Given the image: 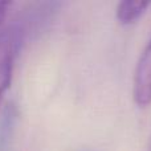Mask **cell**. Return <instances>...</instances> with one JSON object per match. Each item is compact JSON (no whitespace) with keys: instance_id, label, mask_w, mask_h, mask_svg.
<instances>
[{"instance_id":"cell-3","label":"cell","mask_w":151,"mask_h":151,"mask_svg":"<svg viewBox=\"0 0 151 151\" xmlns=\"http://www.w3.org/2000/svg\"><path fill=\"white\" fill-rule=\"evenodd\" d=\"M149 1H121L117 5V19L122 24H130L135 21L149 7Z\"/></svg>"},{"instance_id":"cell-1","label":"cell","mask_w":151,"mask_h":151,"mask_svg":"<svg viewBox=\"0 0 151 151\" xmlns=\"http://www.w3.org/2000/svg\"><path fill=\"white\" fill-rule=\"evenodd\" d=\"M23 39L24 33L19 27H11L0 32V102L11 85L15 58Z\"/></svg>"},{"instance_id":"cell-2","label":"cell","mask_w":151,"mask_h":151,"mask_svg":"<svg viewBox=\"0 0 151 151\" xmlns=\"http://www.w3.org/2000/svg\"><path fill=\"white\" fill-rule=\"evenodd\" d=\"M133 96L139 106H146L151 102V39L137 63L134 72Z\"/></svg>"},{"instance_id":"cell-4","label":"cell","mask_w":151,"mask_h":151,"mask_svg":"<svg viewBox=\"0 0 151 151\" xmlns=\"http://www.w3.org/2000/svg\"><path fill=\"white\" fill-rule=\"evenodd\" d=\"M11 7V3L9 1H0V25L1 23L4 21L5 16L8 13V8Z\"/></svg>"}]
</instances>
